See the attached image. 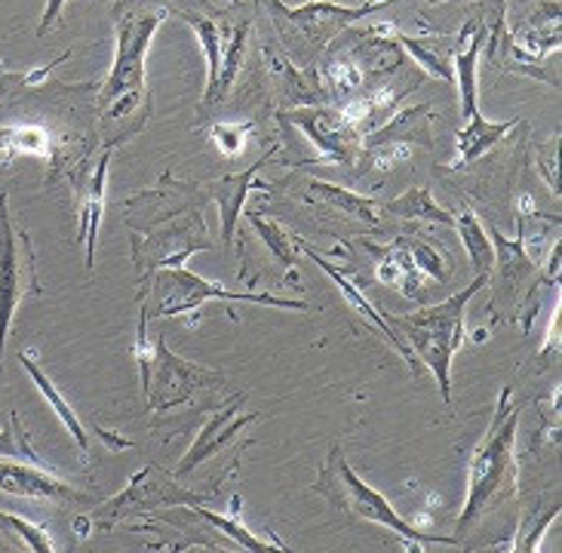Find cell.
<instances>
[{
    "label": "cell",
    "mask_w": 562,
    "mask_h": 553,
    "mask_svg": "<svg viewBox=\"0 0 562 553\" xmlns=\"http://www.w3.org/2000/svg\"><path fill=\"white\" fill-rule=\"evenodd\" d=\"M169 15L164 0H121L114 7V65L99 90V117L105 129H117L114 142L133 136L148 121V83H145V59L157 29Z\"/></svg>",
    "instance_id": "cell-1"
},
{
    "label": "cell",
    "mask_w": 562,
    "mask_h": 553,
    "mask_svg": "<svg viewBox=\"0 0 562 553\" xmlns=\"http://www.w3.org/2000/svg\"><path fill=\"white\" fill-rule=\"evenodd\" d=\"M517 409L510 406V387H502L488 433L471 459L468 501L461 507L458 535H464L473 522L483 520L492 507L504 505L507 498L517 495Z\"/></svg>",
    "instance_id": "cell-2"
},
{
    "label": "cell",
    "mask_w": 562,
    "mask_h": 553,
    "mask_svg": "<svg viewBox=\"0 0 562 553\" xmlns=\"http://www.w3.org/2000/svg\"><path fill=\"white\" fill-rule=\"evenodd\" d=\"M483 283H486V276H476L471 286L446 298L442 305L387 317L403 332V341H412V351L418 353V360L434 372L446 403H452V357L464 341V314H468L473 295L483 290Z\"/></svg>",
    "instance_id": "cell-3"
},
{
    "label": "cell",
    "mask_w": 562,
    "mask_h": 553,
    "mask_svg": "<svg viewBox=\"0 0 562 553\" xmlns=\"http://www.w3.org/2000/svg\"><path fill=\"white\" fill-rule=\"evenodd\" d=\"M317 492H323L335 507H341V510L350 514V517L379 522V526H384V529L396 532V535L406 541V548H412V551H425L427 541L456 544V538L427 535V532H422L409 517H400V514L394 510V505H391L381 492H375L369 483H363L360 476L353 474V467L345 461V455H341V449H338V445L329 452V459H326V464H323V474H319L317 479Z\"/></svg>",
    "instance_id": "cell-4"
},
{
    "label": "cell",
    "mask_w": 562,
    "mask_h": 553,
    "mask_svg": "<svg viewBox=\"0 0 562 553\" xmlns=\"http://www.w3.org/2000/svg\"><path fill=\"white\" fill-rule=\"evenodd\" d=\"M184 22L198 31L203 53H206V92L203 105H218L231 95L237 75L244 68L246 46H249V19L234 13H198L182 10Z\"/></svg>",
    "instance_id": "cell-5"
},
{
    "label": "cell",
    "mask_w": 562,
    "mask_h": 553,
    "mask_svg": "<svg viewBox=\"0 0 562 553\" xmlns=\"http://www.w3.org/2000/svg\"><path fill=\"white\" fill-rule=\"evenodd\" d=\"M136 345L138 366H142V387H145V397H148V406H151L154 413H169V409L188 403L191 394L200 391V387H218V384L225 382L213 369L188 363L184 357H176L167 348L164 338H157L154 345H148L145 320L138 323Z\"/></svg>",
    "instance_id": "cell-6"
},
{
    "label": "cell",
    "mask_w": 562,
    "mask_h": 553,
    "mask_svg": "<svg viewBox=\"0 0 562 553\" xmlns=\"http://www.w3.org/2000/svg\"><path fill=\"white\" fill-rule=\"evenodd\" d=\"M387 3H394V0H366L360 7H345V3H333V0H311L304 7L289 10L280 0H265V7L274 15V25L280 31L283 46L311 49V53L326 49L338 31H345L353 22H360L363 15L375 13Z\"/></svg>",
    "instance_id": "cell-7"
},
{
    "label": "cell",
    "mask_w": 562,
    "mask_h": 553,
    "mask_svg": "<svg viewBox=\"0 0 562 553\" xmlns=\"http://www.w3.org/2000/svg\"><path fill=\"white\" fill-rule=\"evenodd\" d=\"M25 290L41 292L34 276V252H31L25 230L19 228L10 215L7 194H0V366H3V348L13 329L15 307L22 302Z\"/></svg>",
    "instance_id": "cell-8"
},
{
    "label": "cell",
    "mask_w": 562,
    "mask_h": 553,
    "mask_svg": "<svg viewBox=\"0 0 562 553\" xmlns=\"http://www.w3.org/2000/svg\"><path fill=\"white\" fill-rule=\"evenodd\" d=\"M434 111L427 105L403 108L396 117L381 123L379 129L366 133L360 142V157H357V176L366 172H381L391 169L400 160L409 157V145H422V148H434Z\"/></svg>",
    "instance_id": "cell-9"
},
{
    "label": "cell",
    "mask_w": 562,
    "mask_h": 553,
    "mask_svg": "<svg viewBox=\"0 0 562 553\" xmlns=\"http://www.w3.org/2000/svg\"><path fill=\"white\" fill-rule=\"evenodd\" d=\"M203 302H252V305L286 307V311H307L304 302L295 298H277V295H237V292L222 290L218 283H210L203 276L179 268H164L160 276V305L154 311V317H182L191 314V323H198L200 305Z\"/></svg>",
    "instance_id": "cell-10"
},
{
    "label": "cell",
    "mask_w": 562,
    "mask_h": 553,
    "mask_svg": "<svg viewBox=\"0 0 562 553\" xmlns=\"http://www.w3.org/2000/svg\"><path fill=\"white\" fill-rule=\"evenodd\" d=\"M280 121L295 123L307 136V142L317 148L323 163H338V167H353L357 163L363 133L341 114V108H295V111H283Z\"/></svg>",
    "instance_id": "cell-11"
},
{
    "label": "cell",
    "mask_w": 562,
    "mask_h": 553,
    "mask_svg": "<svg viewBox=\"0 0 562 553\" xmlns=\"http://www.w3.org/2000/svg\"><path fill=\"white\" fill-rule=\"evenodd\" d=\"M203 501V495H194V492L182 489L176 479L164 471H157L154 464L148 467H142L136 476H133V483L126 486V489L114 498V501H108L95 517H105V522L111 520H123V517H142V514H148V510H157V507H191L200 505Z\"/></svg>",
    "instance_id": "cell-12"
},
{
    "label": "cell",
    "mask_w": 562,
    "mask_h": 553,
    "mask_svg": "<svg viewBox=\"0 0 562 553\" xmlns=\"http://www.w3.org/2000/svg\"><path fill=\"white\" fill-rule=\"evenodd\" d=\"M0 492L15 498H37V501H65V505L80 501V492L49 474L46 464L3 459V455H0Z\"/></svg>",
    "instance_id": "cell-13"
},
{
    "label": "cell",
    "mask_w": 562,
    "mask_h": 553,
    "mask_svg": "<svg viewBox=\"0 0 562 553\" xmlns=\"http://www.w3.org/2000/svg\"><path fill=\"white\" fill-rule=\"evenodd\" d=\"M240 403H244V397H237L234 403H228L222 413H215L213 418L200 428V433L194 437L191 449H188L182 459H179V464H176V476L191 474L198 464L213 459L215 452H222V449L237 437V430L246 428V425H252V421H259L261 418L259 413L240 415Z\"/></svg>",
    "instance_id": "cell-14"
},
{
    "label": "cell",
    "mask_w": 562,
    "mask_h": 553,
    "mask_svg": "<svg viewBox=\"0 0 562 553\" xmlns=\"http://www.w3.org/2000/svg\"><path fill=\"white\" fill-rule=\"evenodd\" d=\"M117 145H105L102 157L95 160V167L80 179V228H77V246L87 249V271L95 264V237H99V225H102V213H105V182H108V163Z\"/></svg>",
    "instance_id": "cell-15"
},
{
    "label": "cell",
    "mask_w": 562,
    "mask_h": 553,
    "mask_svg": "<svg viewBox=\"0 0 562 553\" xmlns=\"http://www.w3.org/2000/svg\"><path fill=\"white\" fill-rule=\"evenodd\" d=\"M488 37V25L483 15H473L458 31V41L452 46V77H456L458 92H461V114L471 121L476 111V61L483 53V44Z\"/></svg>",
    "instance_id": "cell-16"
},
{
    "label": "cell",
    "mask_w": 562,
    "mask_h": 553,
    "mask_svg": "<svg viewBox=\"0 0 562 553\" xmlns=\"http://www.w3.org/2000/svg\"><path fill=\"white\" fill-rule=\"evenodd\" d=\"M295 249H299V252H304V256H311V259L317 261V264H319V268H323V271H326V274L333 276L335 286H338V290L345 292V298H348L350 305H353V311H357L360 317H366V320L372 323V326H375L379 332H384V336L391 338V345H396V351H400V353H403V357H406V360H409V366H415V375H418L422 369H418V360H415V351H412L409 345L403 341V336H396L394 329L387 326V317H384V314H379L375 307H372V305H369V302H366L363 292H360V290H357V286H353V283H350L348 276H345V271H341V268H335L333 261L323 259L319 252H314V249H311V246L304 244V240H295Z\"/></svg>",
    "instance_id": "cell-17"
},
{
    "label": "cell",
    "mask_w": 562,
    "mask_h": 553,
    "mask_svg": "<svg viewBox=\"0 0 562 553\" xmlns=\"http://www.w3.org/2000/svg\"><path fill=\"white\" fill-rule=\"evenodd\" d=\"M372 252H379V274L375 280L384 283V286H394L400 295H406V298H422V290H425V280L427 276L418 271V264L412 259L409 246H406V237L403 240H394L391 246H369Z\"/></svg>",
    "instance_id": "cell-18"
},
{
    "label": "cell",
    "mask_w": 562,
    "mask_h": 553,
    "mask_svg": "<svg viewBox=\"0 0 562 553\" xmlns=\"http://www.w3.org/2000/svg\"><path fill=\"white\" fill-rule=\"evenodd\" d=\"M304 200L314 203V206L329 210V213H338L341 218H348V222L379 225V218H375V200L360 198V194L345 191V188H338V184L311 182L307 184V191H304Z\"/></svg>",
    "instance_id": "cell-19"
},
{
    "label": "cell",
    "mask_w": 562,
    "mask_h": 553,
    "mask_svg": "<svg viewBox=\"0 0 562 553\" xmlns=\"http://www.w3.org/2000/svg\"><path fill=\"white\" fill-rule=\"evenodd\" d=\"M519 121L510 123H492L486 121L483 114H473L471 121L464 129H458L456 136V160H452V167L449 169H461L473 163V160H480L483 154L492 151L504 136H510V129L517 126Z\"/></svg>",
    "instance_id": "cell-20"
},
{
    "label": "cell",
    "mask_w": 562,
    "mask_h": 553,
    "mask_svg": "<svg viewBox=\"0 0 562 553\" xmlns=\"http://www.w3.org/2000/svg\"><path fill=\"white\" fill-rule=\"evenodd\" d=\"M19 363H22V369L29 372V379H31V382H34V387H37V391L44 394L46 403L53 406V413L59 415V421H61V425H65V430H68V433L75 437L77 449H80L83 455H90V433H87V428H83V421H80L75 409H71V403L61 397L59 387L49 382V375H46L44 369L37 366L34 360H31V353H25V351L19 353Z\"/></svg>",
    "instance_id": "cell-21"
},
{
    "label": "cell",
    "mask_w": 562,
    "mask_h": 553,
    "mask_svg": "<svg viewBox=\"0 0 562 553\" xmlns=\"http://www.w3.org/2000/svg\"><path fill=\"white\" fill-rule=\"evenodd\" d=\"M271 154H274V148L265 154L252 169L237 172V176H225V179H218V182L210 188V191H213V200L218 203V210H222V240H225V246H231V240H234L237 213H240V206H244L246 191H249V184H252V179H256V172L265 167V160H268Z\"/></svg>",
    "instance_id": "cell-22"
},
{
    "label": "cell",
    "mask_w": 562,
    "mask_h": 553,
    "mask_svg": "<svg viewBox=\"0 0 562 553\" xmlns=\"http://www.w3.org/2000/svg\"><path fill=\"white\" fill-rule=\"evenodd\" d=\"M231 517H222V514H213V510H206V507L200 505H191V514L200 517V520L213 522L215 529L222 532L225 538L231 541H237V548H244V551H252V553H265V551H286V544H277V541H261L256 532H249L244 522H240V495L231 501Z\"/></svg>",
    "instance_id": "cell-23"
},
{
    "label": "cell",
    "mask_w": 562,
    "mask_h": 553,
    "mask_svg": "<svg viewBox=\"0 0 562 553\" xmlns=\"http://www.w3.org/2000/svg\"><path fill=\"white\" fill-rule=\"evenodd\" d=\"M456 230L458 237H461V244H464V252H468L476 276H486L488 280L492 268H495V246H492V237L483 228V222L471 210H464L461 215H456Z\"/></svg>",
    "instance_id": "cell-24"
},
{
    "label": "cell",
    "mask_w": 562,
    "mask_h": 553,
    "mask_svg": "<svg viewBox=\"0 0 562 553\" xmlns=\"http://www.w3.org/2000/svg\"><path fill=\"white\" fill-rule=\"evenodd\" d=\"M384 210L391 215H400L403 222H430V225L440 222V225H452L456 228V215L449 213V210H442L427 188H412V191L400 194L391 203H384Z\"/></svg>",
    "instance_id": "cell-25"
},
{
    "label": "cell",
    "mask_w": 562,
    "mask_h": 553,
    "mask_svg": "<svg viewBox=\"0 0 562 553\" xmlns=\"http://www.w3.org/2000/svg\"><path fill=\"white\" fill-rule=\"evenodd\" d=\"M396 44H400L403 53H409L412 59L418 61L425 71L442 77V80H449V83L456 80V77H452V46L442 44V37L415 41V37H406V34L396 31Z\"/></svg>",
    "instance_id": "cell-26"
},
{
    "label": "cell",
    "mask_w": 562,
    "mask_h": 553,
    "mask_svg": "<svg viewBox=\"0 0 562 553\" xmlns=\"http://www.w3.org/2000/svg\"><path fill=\"white\" fill-rule=\"evenodd\" d=\"M0 151L7 157H15V154L49 157L53 138L44 126H10V129H0Z\"/></svg>",
    "instance_id": "cell-27"
},
{
    "label": "cell",
    "mask_w": 562,
    "mask_h": 553,
    "mask_svg": "<svg viewBox=\"0 0 562 553\" xmlns=\"http://www.w3.org/2000/svg\"><path fill=\"white\" fill-rule=\"evenodd\" d=\"M0 535L22 541V544L34 553H56V544H53V538H49L46 529H41V526H34V522L29 520H22V517H15V514H7V510H0Z\"/></svg>",
    "instance_id": "cell-28"
},
{
    "label": "cell",
    "mask_w": 562,
    "mask_h": 553,
    "mask_svg": "<svg viewBox=\"0 0 562 553\" xmlns=\"http://www.w3.org/2000/svg\"><path fill=\"white\" fill-rule=\"evenodd\" d=\"M406 246H409L412 259L418 264V271L430 280H437V283H446L449 280V271H452V259L442 252L440 246L427 244V240H418V237H406Z\"/></svg>",
    "instance_id": "cell-29"
},
{
    "label": "cell",
    "mask_w": 562,
    "mask_h": 553,
    "mask_svg": "<svg viewBox=\"0 0 562 553\" xmlns=\"http://www.w3.org/2000/svg\"><path fill=\"white\" fill-rule=\"evenodd\" d=\"M249 222H252V228L259 230V237L265 240V246L274 252V259L280 261V264H286L289 271L295 268V240L289 237L286 230L280 228V225H274V222H268V218H261L259 213H249Z\"/></svg>",
    "instance_id": "cell-30"
},
{
    "label": "cell",
    "mask_w": 562,
    "mask_h": 553,
    "mask_svg": "<svg viewBox=\"0 0 562 553\" xmlns=\"http://www.w3.org/2000/svg\"><path fill=\"white\" fill-rule=\"evenodd\" d=\"M249 123H213L210 138L215 142V148H222L225 157H240L246 151V138H249Z\"/></svg>",
    "instance_id": "cell-31"
},
{
    "label": "cell",
    "mask_w": 562,
    "mask_h": 553,
    "mask_svg": "<svg viewBox=\"0 0 562 553\" xmlns=\"http://www.w3.org/2000/svg\"><path fill=\"white\" fill-rule=\"evenodd\" d=\"M538 172L544 176L550 191L560 198V136L550 138L548 145L538 148Z\"/></svg>",
    "instance_id": "cell-32"
},
{
    "label": "cell",
    "mask_w": 562,
    "mask_h": 553,
    "mask_svg": "<svg viewBox=\"0 0 562 553\" xmlns=\"http://www.w3.org/2000/svg\"><path fill=\"white\" fill-rule=\"evenodd\" d=\"M557 514H560V505L550 507L548 514L541 517V522L535 526L532 532H526V535H517V544H514V551H522V553L538 551V541H541V535H544V529H548L550 522H553V517H557Z\"/></svg>",
    "instance_id": "cell-33"
},
{
    "label": "cell",
    "mask_w": 562,
    "mask_h": 553,
    "mask_svg": "<svg viewBox=\"0 0 562 553\" xmlns=\"http://www.w3.org/2000/svg\"><path fill=\"white\" fill-rule=\"evenodd\" d=\"M65 3H68V0H46V10H44V15H41V29H37V37H44L46 31L53 29L56 22H59V15H61V10H65Z\"/></svg>",
    "instance_id": "cell-34"
},
{
    "label": "cell",
    "mask_w": 562,
    "mask_h": 553,
    "mask_svg": "<svg viewBox=\"0 0 562 553\" xmlns=\"http://www.w3.org/2000/svg\"><path fill=\"white\" fill-rule=\"evenodd\" d=\"M544 280H548V283H557V280H560V240H557V246L550 249V261H548V271H544Z\"/></svg>",
    "instance_id": "cell-35"
},
{
    "label": "cell",
    "mask_w": 562,
    "mask_h": 553,
    "mask_svg": "<svg viewBox=\"0 0 562 553\" xmlns=\"http://www.w3.org/2000/svg\"><path fill=\"white\" fill-rule=\"evenodd\" d=\"M75 529H77V535H80V538L87 535V529H90V517H80V520L75 522Z\"/></svg>",
    "instance_id": "cell-36"
},
{
    "label": "cell",
    "mask_w": 562,
    "mask_h": 553,
    "mask_svg": "<svg viewBox=\"0 0 562 553\" xmlns=\"http://www.w3.org/2000/svg\"><path fill=\"white\" fill-rule=\"evenodd\" d=\"M231 7H240V0H228Z\"/></svg>",
    "instance_id": "cell-37"
},
{
    "label": "cell",
    "mask_w": 562,
    "mask_h": 553,
    "mask_svg": "<svg viewBox=\"0 0 562 553\" xmlns=\"http://www.w3.org/2000/svg\"><path fill=\"white\" fill-rule=\"evenodd\" d=\"M3 71H7V68H3V61H0V75H3Z\"/></svg>",
    "instance_id": "cell-38"
}]
</instances>
